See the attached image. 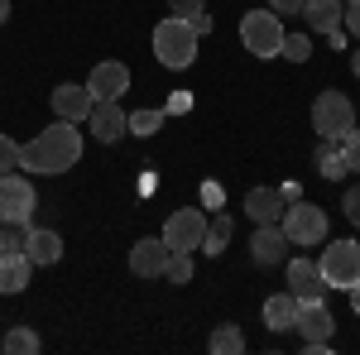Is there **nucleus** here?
Segmentation results:
<instances>
[{
    "label": "nucleus",
    "mask_w": 360,
    "mask_h": 355,
    "mask_svg": "<svg viewBox=\"0 0 360 355\" xmlns=\"http://www.w3.org/2000/svg\"><path fill=\"white\" fill-rule=\"evenodd\" d=\"M77 164H82V130L72 120H53L49 130H39L29 144H20V168H29V173L53 178V173H68V168H77Z\"/></svg>",
    "instance_id": "obj_1"
},
{
    "label": "nucleus",
    "mask_w": 360,
    "mask_h": 355,
    "mask_svg": "<svg viewBox=\"0 0 360 355\" xmlns=\"http://www.w3.org/2000/svg\"><path fill=\"white\" fill-rule=\"evenodd\" d=\"M154 58L164 63L168 72H183V67H193L197 58V34L193 25L183 20V15H168L154 25Z\"/></svg>",
    "instance_id": "obj_2"
},
{
    "label": "nucleus",
    "mask_w": 360,
    "mask_h": 355,
    "mask_svg": "<svg viewBox=\"0 0 360 355\" xmlns=\"http://www.w3.org/2000/svg\"><path fill=\"white\" fill-rule=\"evenodd\" d=\"M312 130L317 139H346V130H356V106L346 91H322L312 101Z\"/></svg>",
    "instance_id": "obj_3"
},
{
    "label": "nucleus",
    "mask_w": 360,
    "mask_h": 355,
    "mask_svg": "<svg viewBox=\"0 0 360 355\" xmlns=\"http://www.w3.org/2000/svg\"><path fill=\"white\" fill-rule=\"evenodd\" d=\"M283 235H288V245H322L327 240V212L322 207H312V202H288L283 207Z\"/></svg>",
    "instance_id": "obj_4"
},
{
    "label": "nucleus",
    "mask_w": 360,
    "mask_h": 355,
    "mask_svg": "<svg viewBox=\"0 0 360 355\" xmlns=\"http://www.w3.org/2000/svg\"><path fill=\"white\" fill-rule=\"evenodd\" d=\"M240 44L255 58H278V49H283V25H278L274 10H250L245 20H240Z\"/></svg>",
    "instance_id": "obj_5"
},
{
    "label": "nucleus",
    "mask_w": 360,
    "mask_h": 355,
    "mask_svg": "<svg viewBox=\"0 0 360 355\" xmlns=\"http://www.w3.org/2000/svg\"><path fill=\"white\" fill-rule=\"evenodd\" d=\"M317 269L327 278V288H351L360 278V240H336V245L322 250V259H317Z\"/></svg>",
    "instance_id": "obj_6"
},
{
    "label": "nucleus",
    "mask_w": 360,
    "mask_h": 355,
    "mask_svg": "<svg viewBox=\"0 0 360 355\" xmlns=\"http://www.w3.org/2000/svg\"><path fill=\"white\" fill-rule=\"evenodd\" d=\"M164 240H168L173 254H193V250H202V240H207V217H202L197 207L173 212V217L164 221Z\"/></svg>",
    "instance_id": "obj_7"
},
{
    "label": "nucleus",
    "mask_w": 360,
    "mask_h": 355,
    "mask_svg": "<svg viewBox=\"0 0 360 355\" xmlns=\"http://www.w3.org/2000/svg\"><path fill=\"white\" fill-rule=\"evenodd\" d=\"M168 264H173V250H168L164 235H144L130 245V273L135 278H164Z\"/></svg>",
    "instance_id": "obj_8"
},
{
    "label": "nucleus",
    "mask_w": 360,
    "mask_h": 355,
    "mask_svg": "<svg viewBox=\"0 0 360 355\" xmlns=\"http://www.w3.org/2000/svg\"><path fill=\"white\" fill-rule=\"evenodd\" d=\"M49 106H53L58 120H72V125H86V115L96 106V96H91V86H77V82H58L53 96H49Z\"/></svg>",
    "instance_id": "obj_9"
},
{
    "label": "nucleus",
    "mask_w": 360,
    "mask_h": 355,
    "mask_svg": "<svg viewBox=\"0 0 360 355\" xmlns=\"http://www.w3.org/2000/svg\"><path fill=\"white\" fill-rule=\"evenodd\" d=\"M34 217V188L25 173H0V221H29Z\"/></svg>",
    "instance_id": "obj_10"
},
{
    "label": "nucleus",
    "mask_w": 360,
    "mask_h": 355,
    "mask_svg": "<svg viewBox=\"0 0 360 355\" xmlns=\"http://www.w3.org/2000/svg\"><path fill=\"white\" fill-rule=\"evenodd\" d=\"M86 130L101 139V144H120L130 135V115L120 110V101H96L91 115H86Z\"/></svg>",
    "instance_id": "obj_11"
},
{
    "label": "nucleus",
    "mask_w": 360,
    "mask_h": 355,
    "mask_svg": "<svg viewBox=\"0 0 360 355\" xmlns=\"http://www.w3.org/2000/svg\"><path fill=\"white\" fill-rule=\"evenodd\" d=\"M288 293L298 302H322L332 293L322 269H317V259H288Z\"/></svg>",
    "instance_id": "obj_12"
},
{
    "label": "nucleus",
    "mask_w": 360,
    "mask_h": 355,
    "mask_svg": "<svg viewBox=\"0 0 360 355\" xmlns=\"http://www.w3.org/2000/svg\"><path fill=\"white\" fill-rule=\"evenodd\" d=\"M250 259H255L259 269H274V264H283V259H288V235H283V226H255Z\"/></svg>",
    "instance_id": "obj_13"
},
{
    "label": "nucleus",
    "mask_w": 360,
    "mask_h": 355,
    "mask_svg": "<svg viewBox=\"0 0 360 355\" xmlns=\"http://www.w3.org/2000/svg\"><path fill=\"white\" fill-rule=\"evenodd\" d=\"M86 86H91L96 101H120V96L130 91V67H125V63H96L91 77H86Z\"/></svg>",
    "instance_id": "obj_14"
},
{
    "label": "nucleus",
    "mask_w": 360,
    "mask_h": 355,
    "mask_svg": "<svg viewBox=\"0 0 360 355\" xmlns=\"http://www.w3.org/2000/svg\"><path fill=\"white\" fill-rule=\"evenodd\" d=\"M283 207H288L283 188H250L245 192V217L255 226H278L283 221Z\"/></svg>",
    "instance_id": "obj_15"
},
{
    "label": "nucleus",
    "mask_w": 360,
    "mask_h": 355,
    "mask_svg": "<svg viewBox=\"0 0 360 355\" xmlns=\"http://www.w3.org/2000/svg\"><path fill=\"white\" fill-rule=\"evenodd\" d=\"M293 331H303V341H332L336 317L327 312V302H298V317H293Z\"/></svg>",
    "instance_id": "obj_16"
},
{
    "label": "nucleus",
    "mask_w": 360,
    "mask_h": 355,
    "mask_svg": "<svg viewBox=\"0 0 360 355\" xmlns=\"http://www.w3.org/2000/svg\"><path fill=\"white\" fill-rule=\"evenodd\" d=\"M25 254H29V264L49 269V264H58V259H63V235H58V231H44V226H29Z\"/></svg>",
    "instance_id": "obj_17"
},
{
    "label": "nucleus",
    "mask_w": 360,
    "mask_h": 355,
    "mask_svg": "<svg viewBox=\"0 0 360 355\" xmlns=\"http://www.w3.org/2000/svg\"><path fill=\"white\" fill-rule=\"evenodd\" d=\"M29 273H34V264H29L25 250H5L0 254V293H25Z\"/></svg>",
    "instance_id": "obj_18"
},
{
    "label": "nucleus",
    "mask_w": 360,
    "mask_h": 355,
    "mask_svg": "<svg viewBox=\"0 0 360 355\" xmlns=\"http://www.w3.org/2000/svg\"><path fill=\"white\" fill-rule=\"evenodd\" d=\"M341 10H346V0H303V15H307V29L312 34L341 29Z\"/></svg>",
    "instance_id": "obj_19"
},
{
    "label": "nucleus",
    "mask_w": 360,
    "mask_h": 355,
    "mask_svg": "<svg viewBox=\"0 0 360 355\" xmlns=\"http://www.w3.org/2000/svg\"><path fill=\"white\" fill-rule=\"evenodd\" d=\"M293 317H298V298H293V293L264 298V327L269 331H293Z\"/></svg>",
    "instance_id": "obj_20"
},
{
    "label": "nucleus",
    "mask_w": 360,
    "mask_h": 355,
    "mask_svg": "<svg viewBox=\"0 0 360 355\" xmlns=\"http://www.w3.org/2000/svg\"><path fill=\"white\" fill-rule=\"evenodd\" d=\"M317 173L327 178V183H341L351 168H346V154H341V139H322L317 144Z\"/></svg>",
    "instance_id": "obj_21"
},
{
    "label": "nucleus",
    "mask_w": 360,
    "mask_h": 355,
    "mask_svg": "<svg viewBox=\"0 0 360 355\" xmlns=\"http://www.w3.org/2000/svg\"><path fill=\"white\" fill-rule=\"evenodd\" d=\"M207 351H212V355H240V351H245V336H240V327H236V322H226V327L212 331Z\"/></svg>",
    "instance_id": "obj_22"
},
{
    "label": "nucleus",
    "mask_w": 360,
    "mask_h": 355,
    "mask_svg": "<svg viewBox=\"0 0 360 355\" xmlns=\"http://www.w3.org/2000/svg\"><path fill=\"white\" fill-rule=\"evenodd\" d=\"M0 351L5 355H39V331H29V327L5 331V336H0Z\"/></svg>",
    "instance_id": "obj_23"
},
{
    "label": "nucleus",
    "mask_w": 360,
    "mask_h": 355,
    "mask_svg": "<svg viewBox=\"0 0 360 355\" xmlns=\"http://www.w3.org/2000/svg\"><path fill=\"white\" fill-rule=\"evenodd\" d=\"M231 235H236V221L231 217L207 221V240H202V250H207V254H221V250L231 245Z\"/></svg>",
    "instance_id": "obj_24"
},
{
    "label": "nucleus",
    "mask_w": 360,
    "mask_h": 355,
    "mask_svg": "<svg viewBox=\"0 0 360 355\" xmlns=\"http://www.w3.org/2000/svg\"><path fill=\"white\" fill-rule=\"evenodd\" d=\"M278 58H288V63H307V58H312V39H307V34H283Z\"/></svg>",
    "instance_id": "obj_25"
},
{
    "label": "nucleus",
    "mask_w": 360,
    "mask_h": 355,
    "mask_svg": "<svg viewBox=\"0 0 360 355\" xmlns=\"http://www.w3.org/2000/svg\"><path fill=\"white\" fill-rule=\"evenodd\" d=\"M164 125V110H135L130 115V135H154Z\"/></svg>",
    "instance_id": "obj_26"
},
{
    "label": "nucleus",
    "mask_w": 360,
    "mask_h": 355,
    "mask_svg": "<svg viewBox=\"0 0 360 355\" xmlns=\"http://www.w3.org/2000/svg\"><path fill=\"white\" fill-rule=\"evenodd\" d=\"M168 283H193V254H173V264L164 273Z\"/></svg>",
    "instance_id": "obj_27"
},
{
    "label": "nucleus",
    "mask_w": 360,
    "mask_h": 355,
    "mask_svg": "<svg viewBox=\"0 0 360 355\" xmlns=\"http://www.w3.org/2000/svg\"><path fill=\"white\" fill-rule=\"evenodd\" d=\"M341 154H346V168H351V173H360V130H346Z\"/></svg>",
    "instance_id": "obj_28"
},
{
    "label": "nucleus",
    "mask_w": 360,
    "mask_h": 355,
    "mask_svg": "<svg viewBox=\"0 0 360 355\" xmlns=\"http://www.w3.org/2000/svg\"><path fill=\"white\" fill-rule=\"evenodd\" d=\"M10 168H20V144L10 135H0V173H10Z\"/></svg>",
    "instance_id": "obj_29"
},
{
    "label": "nucleus",
    "mask_w": 360,
    "mask_h": 355,
    "mask_svg": "<svg viewBox=\"0 0 360 355\" xmlns=\"http://www.w3.org/2000/svg\"><path fill=\"white\" fill-rule=\"evenodd\" d=\"M341 29L360 39V0H346V10H341Z\"/></svg>",
    "instance_id": "obj_30"
},
{
    "label": "nucleus",
    "mask_w": 360,
    "mask_h": 355,
    "mask_svg": "<svg viewBox=\"0 0 360 355\" xmlns=\"http://www.w3.org/2000/svg\"><path fill=\"white\" fill-rule=\"evenodd\" d=\"M341 207H346V221H351V226L360 231V188L346 192V202H341Z\"/></svg>",
    "instance_id": "obj_31"
},
{
    "label": "nucleus",
    "mask_w": 360,
    "mask_h": 355,
    "mask_svg": "<svg viewBox=\"0 0 360 355\" xmlns=\"http://www.w3.org/2000/svg\"><path fill=\"white\" fill-rule=\"evenodd\" d=\"M168 10L188 20V15H197V10H207V0H168Z\"/></svg>",
    "instance_id": "obj_32"
},
{
    "label": "nucleus",
    "mask_w": 360,
    "mask_h": 355,
    "mask_svg": "<svg viewBox=\"0 0 360 355\" xmlns=\"http://www.w3.org/2000/svg\"><path fill=\"white\" fill-rule=\"evenodd\" d=\"M188 25H193V34H197V39H202V34H212V20H207V10L188 15Z\"/></svg>",
    "instance_id": "obj_33"
},
{
    "label": "nucleus",
    "mask_w": 360,
    "mask_h": 355,
    "mask_svg": "<svg viewBox=\"0 0 360 355\" xmlns=\"http://www.w3.org/2000/svg\"><path fill=\"white\" fill-rule=\"evenodd\" d=\"M269 10H274V15H298L303 0H269Z\"/></svg>",
    "instance_id": "obj_34"
},
{
    "label": "nucleus",
    "mask_w": 360,
    "mask_h": 355,
    "mask_svg": "<svg viewBox=\"0 0 360 355\" xmlns=\"http://www.w3.org/2000/svg\"><path fill=\"white\" fill-rule=\"evenodd\" d=\"M346 293H351V312H356V317H360V278H356V283H351V288H346Z\"/></svg>",
    "instance_id": "obj_35"
},
{
    "label": "nucleus",
    "mask_w": 360,
    "mask_h": 355,
    "mask_svg": "<svg viewBox=\"0 0 360 355\" xmlns=\"http://www.w3.org/2000/svg\"><path fill=\"white\" fill-rule=\"evenodd\" d=\"M5 20H10V0H0V25H5Z\"/></svg>",
    "instance_id": "obj_36"
},
{
    "label": "nucleus",
    "mask_w": 360,
    "mask_h": 355,
    "mask_svg": "<svg viewBox=\"0 0 360 355\" xmlns=\"http://www.w3.org/2000/svg\"><path fill=\"white\" fill-rule=\"evenodd\" d=\"M351 72H356V77H360V49H356V53H351Z\"/></svg>",
    "instance_id": "obj_37"
}]
</instances>
